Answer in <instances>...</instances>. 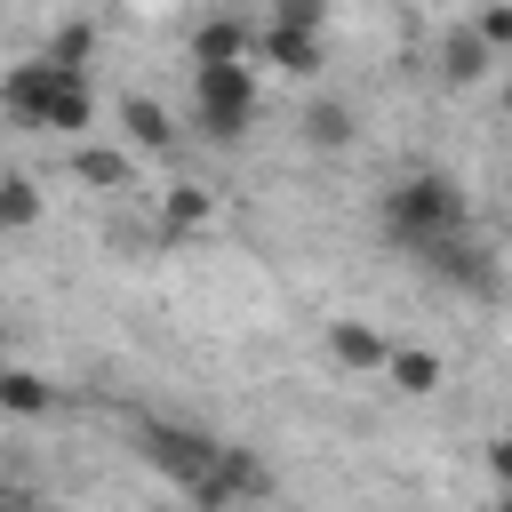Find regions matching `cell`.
Wrapping results in <instances>:
<instances>
[{
    "label": "cell",
    "instance_id": "obj_20",
    "mask_svg": "<svg viewBox=\"0 0 512 512\" xmlns=\"http://www.w3.org/2000/svg\"><path fill=\"white\" fill-rule=\"evenodd\" d=\"M320 8H328V0H272V24H296V32H320Z\"/></svg>",
    "mask_w": 512,
    "mask_h": 512
},
{
    "label": "cell",
    "instance_id": "obj_2",
    "mask_svg": "<svg viewBox=\"0 0 512 512\" xmlns=\"http://www.w3.org/2000/svg\"><path fill=\"white\" fill-rule=\"evenodd\" d=\"M384 224H392L408 248L448 240V232H464V192H456L448 176H408V184L384 200Z\"/></svg>",
    "mask_w": 512,
    "mask_h": 512
},
{
    "label": "cell",
    "instance_id": "obj_7",
    "mask_svg": "<svg viewBox=\"0 0 512 512\" xmlns=\"http://www.w3.org/2000/svg\"><path fill=\"white\" fill-rule=\"evenodd\" d=\"M240 56H256V32H248V24L216 16V24L192 32V64H240Z\"/></svg>",
    "mask_w": 512,
    "mask_h": 512
},
{
    "label": "cell",
    "instance_id": "obj_6",
    "mask_svg": "<svg viewBox=\"0 0 512 512\" xmlns=\"http://www.w3.org/2000/svg\"><path fill=\"white\" fill-rule=\"evenodd\" d=\"M256 56H264V64H280V72H320V32L272 24V32H256Z\"/></svg>",
    "mask_w": 512,
    "mask_h": 512
},
{
    "label": "cell",
    "instance_id": "obj_25",
    "mask_svg": "<svg viewBox=\"0 0 512 512\" xmlns=\"http://www.w3.org/2000/svg\"><path fill=\"white\" fill-rule=\"evenodd\" d=\"M504 104H512V88H504Z\"/></svg>",
    "mask_w": 512,
    "mask_h": 512
},
{
    "label": "cell",
    "instance_id": "obj_10",
    "mask_svg": "<svg viewBox=\"0 0 512 512\" xmlns=\"http://www.w3.org/2000/svg\"><path fill=\"white\" fill-rule=\"evenodd\" d=\"M48 384L32 376V368H0V408H16V416H48Z\"/></svg>",
    "mask_w": 512,
    "mask_h": 512
},
{
    "label": "cell",
    "instance_id": "obj_13",
    "mask_svg": "<svg viewBox=\"0 0 512 512\" xmlns=\"http://www.w3.org/2000/svg\"><path fill=\"white\" fill-rule=\"evenodd\" d=\"M40 216V184L32 176H0V232H24Z\"/></svg>",
    "mask_w": 512,
    "mask_h": 512
},
{
    "label": "cell",
    "instance_id": "obj_14",
    "mask_svg": "<svg viewBox=\"0 0 512 512\" xmlns=\"http://www.w3.org/2000/svg\"><path fill=\"white\" fill-rule=\"evenodd\" d=\"M216 472H224V488H232V496H264V488H272V472H264L248 448H224V456H216Z\"/></svg>",
    "mask_w": 512,
    "mask_h": 512
},
{
    "label": "cell",
    "instance_id": "obj_19",
    "mask_svg": "<svg viewBox=\"0 0 512 512\" xmlns=\"http://www.w3.org/2000/svg\"><path fill=\"white\" fill-rule=\"evenodd\" d=\"M200 216H208V192L176 184V192H168V232H184V224H200Z\"/></svg>",
    "mask_w": 512,
    "mask_h": 512
},
{
    "label": "cell",
    "instance_id": "obj_24",
    "mask_svg": "<svg viewBox=\"0 0 512 512\" xmlns=\"http://www.w3.org/2000/svg\"><path fill=\"white\" fill-rule=\"evenodd\" d=\"M496 512H512V488H504V504H496Z\"/></svg>",
    "mask_w": 512,
    "mask_h": 512
},
{
    "label": "cell",
    "instance_id": "obj_4",
    "mask_svg": "<svg viewBox=\"0 0 512 512\" xmlns=\"http://www.w3.org/2000/svg\"><path fill=\"white\" fill-rule=\"evenodd\" d=\"M64 80H72V72H64V64H48V56H40V64H16V72L0 80V104H8L16 120H40V128H48V112H56Z\"/></svg>",
    "mask_w": 512,
    "mask_h": 512
},
{
    "label": "cell",
    "instance_id": "obj_9",
    "mask_svg": "<svg viewBox=\"0 0 512 512\" xmlns=\"http://www.w3.org/2000/svg\"><path fill=\"white\" fill-rule=\"evenodd\" d=\"M384 376H392V392L424 400V392L440 384V352H416V344H408V352H392V360H384Z\"/></svg>",
    "mask_w": 512,
    "mask_h": 512
},
{
    "label": "cell",
    "instance_id": "obj_1",
    "mask_svg": "<svg viewBox=\"0 0 512 512\" xmlns=\"http://www.w3.org/2000/svg\"><path fill=\"white\" fill-rule=\"evenodd\" d=\"M192 96H200V136L208 144H240L256 120V72L248 64H192Z\"/></svg>",
    "mask_w": 512,
    "mask_h": 512
},
{
    "label": "cell",
    "instance_id": "obj_12",
    "mask_svg": "<svg viewBox=\"0 0 512 512\" xmlns=\"http://www.w3.org/2000/svg\"><path fill=\"white\" fill-rule=\"evenodd\" d=\"M120 120H128V136H136V144H152V152H160V144H176L168 112H160L152 96H128V104H120Z\"/></svg>",
    "mask_w": 512,
    "mask_h": 512
},
{
    "label": "cell",
    "instance_id": "obj_23",
    "mask_svg": "<svg viewBox=\"0 0 512 512\" xmlns=\"http://www.w3.org/2000/svg\"><path fill=\"white\" fill-rule=\"evenodd\" d=\"M0 512H40V496H24V488H0Z\"/></svg>",
    "mask_w": 512,
    "mask_h": 512
},
{
    "label": "cell",
    "instance_id": "obj_3",
    "mask_svg": "<svg viewBox=\"0 0 512 512\" xmlns=\"http://www.w3.org/2000/svg\"><path fill=\"white\" fill-rule=\"evenodd\" d=\"M136 440H144V456L168 472V480H208L216 472V456H224V440H208V432H192V424H160V416H144L136 424Z\"/></svg>",
    "mask_w": 512,
    "mask_h": 512
},
{
    "label": "cell",
    "instance_id": "obj_21",
    "mask_svg": "<svg viewBox=\"0 0 512 512\" xmlns=\"http://www.w3.org/2000/svg\"><path fill=\"white\" fill-rule=\"evenodd\" d=\"M488 48H512V8H480V24H472Z\"/></svg>",
    "mask_w": 512,
    "mask_h": 512
},
{
    "label": "cell",
    "instance_id": "obj_18",
    "mask_svg": "<svg viewBox=\"0 0 512 512\" xmlns=\"http://www.w3.org/2000/svg\"><path fill=\"white\" fill-rule=\"evenodd\" d=\"M48 128H88V88H80V72L64 80V96H56V112H48Z\"/></svg>",
    "mask_w": 512,
    "mask_h": 512
},
{
    "label": "cell",
    "instance_id": "obj_22",
    "mask_svg": "<svg viewBox=\"0 0 512 512\" xmlns=\"http://www.w3.org/2000/svg\"><path fill=\"white\" fill-rule=\"evenodd\" d=\"M488 472H496V480L512 488V440H496V448H488Z\"/></svg>",
    "mask_w": 512,
    "mask_h": 512
},
{
    "label": "cell",
    "instance_id": "obj_5",
    "mask_svg": "<svg viewBox=\"0 0 512 512\" xmlns=\"http://www.w3.org/2000/svg\"><path fill=\"white\" fill-rule=\"evenodd\" d=\"M416 256H424V272H432V280H456V288H472V296H488V288H496V264H488V256H480L464 232H448V240H424Z\"/></svg>",
    "mask_w": 512,
    "mask_h": 512
},
{
    "label": "cell",
    "instance_id": "obj_17",
    "mask_svg": "<svg viewBox=\"0 0 512 512\" xmlns=\"http://www.w3.org/2000/svg\"><path fill=\"white\" fill-rule=\"evenodd\" d=\"M88 48H96V32H88V24H64V32L48 40V64H64V72H80V64H88Z\"/></svg>",
    "mask_w": 512,
    "mask_h": 512
},
{
    "label": "cell",
    "instance_id": "obj_11",
    "mask_svg": "<svg viewBox=\"0 0 512 512\" xmlns=\"http://www.w3.org/2000/svg\"><path fill=\"white\" fill-rule=\"evenodd\" d=\"M440 72H448V80H480V72H488V40H480V32H448Z\"/></svg>",
    "mask_w": 512,
    "mask_h": 512
},
{
    "label": "cell",
    "instance_id": "obj_8",
    "mask_svg": "<svg viewBox=\"0 0 512 512\" xmlns=\"http://www.w3.org/2000/svg\"><path fill=\"white\" fill-rule=\"evenodd\" d=\"M328 352H336L344 368H384V360H392V344H384L368 320H336V328H328Z\"/></svg>",
    "mask_w": 512,
    "mask_h": 512
},
{
    "label": "cell",
    "instance_id": "obj_15",
    "mask_svg": "<svg viewBox=\"0 0 512 512\" xmlns=\"http://www.w3.org/2000/svg\"><path fill=\"white\" fill-rule=\"evenodd\" d=\"M304 136L328 144V152H344V144H352V112H344V104H312V112H304Z\"/></svg>",
    "mask_w": 512,
    "mask_h": 512
},
{
    "label": "cell",
    "instance_id": "obj_16",
    "mask_svg": "<svg viewBox=\"0 0 512 512\" xmlns=\"http://www.w3.org/2000/svg\"><path fill=\"white\" fill-rule=\"evenodd\" d=\"M72 168H80V184H128V152H104V144H88Z\"/></svg>",
    "mask_w": 512,
    "mask_h": 512
}]
</instances>
